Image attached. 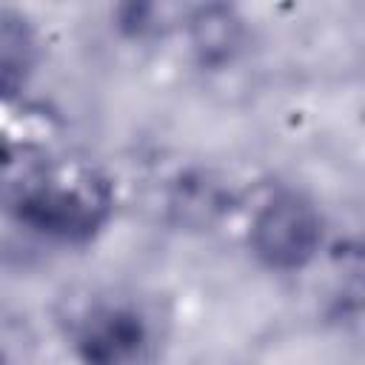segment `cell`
Masks as SVG:
<instances>
[{
    "instance_id": "3957f363",
    "label": "cell",
    "mask_w": 365,
    "mask_h": 365,
    "mask_svg": "<svg viewBox=\"0 0 365 365\" xmlns=\"http://www.w3.org/2000/svg\"><path fill=\"white\" fill-rule=\"evenodd\" d=\"M145 345V325L131 308H97L77 334L86 365H128Z\"/></svg>"
},
{
    "instance_id": "277c9868",
    "label": "cell",
    "mask_w": 365,
    "mask_h": 365,
    "mask_svg": "<svg viewBox=\"0 0 365 365\" xmlns=\"http://www.w3.org/2000/svg\"><path fill=\"white\" fill-rule=\"evenodd\" d=\"M194 46L205 57H222L234 48L237 34H240V20L222 9V6H208L194 14Z\"/></svg>"
},
{
    "instance_id": "5b68a950",
    "label": "cell",
    "mask_w": 365,
    "mask_h": 365,
    "mask_svg": "<svg viewBox=\"0 0 365 365\" xmlns=\"http://www.w3.org/2000/svg\"><path fill=\"white\" fill-rule=\"evenodd\" d=\"M0 365H3V354H0Z\"/></svg>"
},
{
    "instance_id": "6da1fadb",
    "label": "cell",
    "mask_w": 365,
    "mask_h": 365,
    "mask_svg": "<svg viewBox=\"0 0 365 365\" xmlns=\"http://www.w3.org/2000/svg\"><path fill=\"white\" fill-rule=\"evenodd\" d=\"M106 211L108 197L94 180H46L17 197V217L34 231L60 240L88 237L103 222Z\"/></svg>"
},
{
    "instance_id": "7a4b0ae2",
    "label": "cell",
    "mask_w": 365,
    "mask_h": 365,
    "mask_svg": "<svg viewBox=\"0 0 365 365\" xmlns=\"http://www.w3.org/2000/svg\"><path fill=\"white\" fill-rule=\"evenodd\" d=\"M322 228L314 205L297 194L274 197L254 220L251 242L257 257L271 268H299L305 265L317 245Z\"/></svg>"
}]
</instances>
